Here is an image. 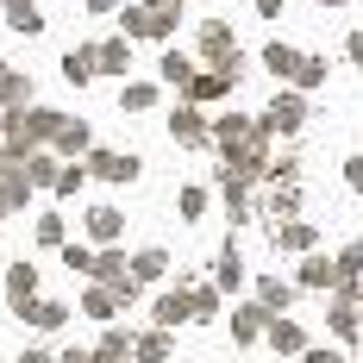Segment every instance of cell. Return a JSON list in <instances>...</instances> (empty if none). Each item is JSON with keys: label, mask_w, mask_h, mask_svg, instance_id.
<instances>
[{"label": "cell", "mask_w": 363, "mask_h": 363, "mask_svg": "<svg viewBox=\"0 0 363 363\" xmlns=\"http://www.w3.org/2000/svg\"><path fill=\"white\" fill-rule=\"evenodd\" d=\"M19 320H26V326H38V332H63V326H69V307H63V301H32Z\"/></svg>", "instance_id": "cell-19"}, {"label": "cell", "mask_w": 363, "mask_h": 363, "mask_svg": "<svg viewBox=\"0 0 363 363\" xmlns=\"http://www.w3.org/2000/svg\"><path fill=\"white\" fill-rule=\"evenodd\" d=\"M6 213H13V207H6V201H0V219H6Z\"/></svg>", "instance_id": "cell-51"}, {"label": "cell", "mask_w": 363, "mask_h": 363, "mask_svg": "<svg viewBox=\"0 0 363 363\" xmlns=\"http://www.w3.org/2000/svg\"><path fill=\"white\" fill-rule=\"evenodd\" d=\"M263 207H269V219H294L301 213V182H276Z\"/></svg>", "instance_id": "cell-27"}, {"label": "cell", "mask_w": 363, "mask_h": 363, "mask_svg": "<svg viewBox=\"0 0 363 363\" xmlns=\"http://www.w3.org/2000/svg\"><path fill=\"white\" fill-rule=\"evenodd\" d=\"M313 238H320V232H313V225H307V219H282V225H276V251H313Z\"/></svg>", "instance_id": "cell-20"}, {"label": "cell", "mask_w": 363, "mask_h": 363, "mask_svg": "<svg viewBox=\"0 0 363 363\" xmlns=\"http://www.w3.org/2000/svg\"><path fill=\"white\" fill-rule=\"evenodd\" d=\"M263 332H269V307H263V301H245V307L232 313V338H238V345H257Z\"/></svg>", "instance_id": "cell-11"}, {"label": "cell", "mask_w": 363, "mask_h": 363, "mask_svg": "<svg viewBox=\"0 0 363 363\" xmlns=\"http://www.w3.org/2000/svg\"><path fill=\"white\" fill-rule=\"evenodd\" d=\"M326 82V57H301V69H294V88L307 94V88H320Z\"/></svg>", "instance_id": "cell-38"}, {"label": "cell", "mask_w": 363, "mask_h": 363, "mask_svg": "<svg viewBox=\"0 0 363 363\" xmlns=\"http://www.w3.org/2000/svg\"><path fill=\"white\" fill-rule=\"evenodd\" d=\"M188 301H194V320H219V289H201V282H188Z\"/></svg>", "instance_id": "cell-36"}, {"label": "cell", "mask_w": 363, "mask_h": 363, "mask_svg": "<svg viewBox=\"0 0 363 363\" xmlns=\"http://www.w3.org/2000/svg\"><path fill=\"white\" fill-rule=\"evenodd\" d=\"M257 301H263L269 313H282V307L294 301V282H276V276H263V282H257Z\"/></svg>", "instance_id": "cell-33"}, {"label": "cell", "mask_w": 363, "mask_h": 363, "mask_svg": "<svg viewBox=\"0 0 363 363\" xmlns=\"http://www.w3.org/2000/svg\"><path fill=\"white\" fill-rule=\"evenodd\" d=\"M169 138H176V145H188V150H207V145H213V125L201 119V107H194V101H182V107L169 113Z\"/></svg>", "instance_id": "cell-5"}, {"label": "cell", "mask_w": 363, "mask_h": 363, "mask_svg": "<svg viewBox=\"0 0 363 363\" xmlns=\"http://www.w3.org/2000/svg\"><path fill=\"white\" fill-rule=\"evenodd\" d=\"M119 6H125V0H88V13H101V19H107V13H119Z\"/></svg>", "instance_id": "cell-45"}, {"label": "cell", "mask_w": 363, "mask_h": 363, "mask_svg": "<svg viewBox=\"0 0 363 363\" xmlns=\"http://www.w3.org/2000/svg\"><path fill=\"white\" fill-rule=\"evenodd\" d=\"M269 132H263V119H245V113H225L213 125V145H219V169H232V176H269V145H263Z\"/></svg>", "instance_id": "cell-1"}, {"label": "cell", "mask_w": 363, "mask_h": 363, "mask_svg": "<svg viewBox=\"0 0 363 363\" xmlns=\"http://www.w3.org/2000/svg\"><path fill=\"white\" fill-rule=\"evenodd\" d=\"M338 282H363V238H351L338 251Z\"/></svg>", "instance_id": "cell-34"}, {"label": "cell", "mask_w": 363, "mask_h": 363, "mask_svg": "<svg viewBox=\"0 0 363 363\" xmlns=\"http://www.w3.org/2000/svg\"><path fill=\"white\" fill-rule=\"evenodd\" d=\"M176 207H182V219H201V213H207V188H182Z\"/></svg>", "instance_id": "cell-39"}, {"label": "cell", "mask_w": 363, "mask_h": 363, "mask_svg": "<svg viewBox=\"0 0 363 363\" xmlns=\"http://www.w3.org/2000/svg\"><path fill=\"white\" fill-rule=\"evenodd\" d=\"M57 363H94V351H63Z\"/></svg>", "instance_id": "cell-47"}, {"label": "cell", "mask_w": 363, "mask_h": 363, "mask_svg": "<svg viewBox=\"0 0 363 363\" xmlns=\"http://www.w3.org/2000/svg\"><path fill=\"white\" fill-rule=\"evenodd\" d=\"M132 276H138L145 289H150V282H163V276H169V257H163V251H138V257H132Z\"/></svg>", "instance_id": "cell-30"}, {"label": "cell", "mask_w": 363, "mask_h": 363, "mask_svg": "<svg viewBox=\"0 0 363 363\" xmlns=\"http://www.w3.org/2000/svg\"><path fill=\"white\" fill-rule=\"evenodd\" d=\"M125 357H132V332L107 326V332H101V345H94V363H125Z\"/></svg>", "instance_id": "cell-23"}, {"label": "cell", "mask_w": 363, "mask_h": 363, "mask_svg": "<svg viewBox=\"0 0 363 363\" xmlns=\"http://www.w3.org/2000/svg\"><path fill=\"white\" fill-rule=\"evenodd\" d=\"M263 69L282 75V82H294V69H301V50H294V44H269V50H263Z\"/></svg>", "instance_id": "cell-29"}, {"label": "cell", "mask_w": 363, "mask_h": 363, "mask_svg": "<svg viewBox=\"0 0 363 363\" xmlns=\"http://www.w3.org/2000/svg\"><path fill=\"white\" fill-rule=\"evenodd\" d=\"M113 19H119L125 38H169L182 26V0H132V6H119Z\"/></svg>", "instance_id": "cell-3"}, {"label": "cell", "mask_w": 363, "mask_h": 363, "mask_svg": "<svg viewBox=\"0 0 363 363\" xmlns=\"http://www.w3.org/2000/svg\"><path fill=\"white\" fill-rule=\"evenodd\" d=\"M32 301H38V269H32V263H13V269H6V307L26 313Z\"/></svg>", "instance_id": "cell-8"}, {"label": "cell", "mask_w": 363, "mask_h": 363, "mask_svg": "<svg viewBox=\"0 0 363 363\" xmlns=\"http://www.w3.org/2000/svg\"><path fill=\"white\" fill-rule=\"evenodd\" d=\"M82 182H88V169H82V163H69V169L57 176V194H82Z\"/></svg>", "instance_id": "cell-40"}, {"label": "cell", "mask_w": 363, "mask_h": 363, "mask_svg": "<svg viewBox=\"0 0 363 363\" xmlns=\"http://www.w3.org/2000/svg\"><path fill=\"white\" fill-rule=\"evenodd\" d=\"M57 125H63V113H57V107H32V101H26V107H13V113H0V138L13 145L19 163H26L32 150L50 145V138H57Z\"/></svg>", "instance_id": "cell-2"}, {"label": "cell", "mask_w": 363, "mask_h": 363, "mask_svg": "<svg viewBox=\"0 0 363 363\" xmlns=\"http://www.w3.org/2000/svg\"><path fill=\"white\" fill-rule=\"evenodd\" d=\"M345 57H351V63H363V32H351V38H345Z\"/></svg>", "instance_id": "cell-44"}, {"label": "cell", "mask_w": 363, "mask_h": 363, "mask_svg": "<svg viewBox=\"0 0 363 363\" xmlns=\"http://www.w3.org/2000/svg\"><path fill=\"white\" fill-rule=\"evenodd\" d=\"M94 63H101V75H125V69H132V38H125V32L101 38V44H94Z\"/></svg>", "instance_id": "cell-12"}, {"label": "cell", "mask_w": 363, "mask_h": 363, "mask_svg": "<svg viewBox=\"0 0 363 363\" xmlns=\"http://www.w3.org/2000/svg\"><path fill=\"white\" fill-rule=\"evenodd\" d=\"M150 320H157V326H182V320H194V301H188V289L176 282V294H157Z\"/></svg>", "instance_id": "cell-15"}, {"label": "cell", "mask_w": 363, "mask_h": 363, "mask_svg": "<svg viewBox=\"0 0 363 363\" xmlns=\"http://www.w3.org/2000/svg\"><path fill=\"white\" fill-rule=\"evenodd\" d=\"M238 282H245V257L225 245V251L213 257V289H238Z\"/></svg>", "instance_id": "cell-28"}, {"label": "cell", "mask_w": 363, "mask_h": 363, "mask_svg": "<svg viewBox=\"0 0 363 363\" xmlns=\"http://www.w3.org/2000/svg\"><path fill=\"white\" fill-rule=\"evenodd\" d=\"M345 182H351V188L363 194V157H351V163H345Z\"/></svg>", "instance_id": "cell-43"}, {"label": "cell", "mask_w": 363, "mask_h": 363, "mask_svg": "<svg viewBox=\"0 0 363 363\" xmlns=\"http://www.w3.org/2000/svg\"><path fill=\"white\" fill-rule=\"evenodd\" d=\"M138 169H145V163H138L132 150H94V157H88V176H101V182H138Z\"/></svg>", "instance_id": "cell-6"}, {"label": "cell", "mask_w": 363, "mask_h": 363, "mask_svg": "<svg viewBox=\"0 0 363 363\" xmlns=\"http://www.w3.org/2000/svg\"><path fill=\"white\" fill-rule=\"evenodd\" d=\"M50 150H57V157H82V150H88V125L63 113V125H57V138H50Z\"/></svg>", "instance_id": "cell-22"}, {"label": "cell", "mask_w": 363, "mask_h": 363, "mask_svg": "<svg viewBox=\"0 0 363 363\" xmlns=\"http://www.w3.org/2000/svg\"><path fill=\"white\" fill-rule=\"evenodd\" d=\"M32 194H38V188H32V176H26V163H13V169L0 176V201H6L13 213H19V207H26Z\"/></svg>", "instance_id": "cell-21"}, {"label": "cell", "mask_w": 363, "mask_h": 363, "mask_svg": "<svg viewBox=\"0 0 363 363\" xmlns=\"http://www.w3.org/2000/svg\"><path fill=\"white\" fill-rule=\"evenodd\" d=\"M0 13H6V26L19 38H38L44 32V13H38V0H0Z\"/></svg>", "instance_id": "cell-16"}, {"label": "cell", "mask_w": 363, "mask_h": 363, "mask_svg": "<svg viewBox=\"0 0 363 363\" xmlns=\"http://www.w3.org/2000/svg\"><path fill=\"white\" fill-rule=\"evenodd\" d=\"M88 282H107V289L132 282V263H125V251H119V245H101V251H94V276H88Z\"/></svg>", "instance_id": "cell-10"}, {"label": "cell", "mask_w": 363, "mask_h": 363, "mask_svg": "<svg viewBox=\"0 0 363 363\" xmlns=\"http://www.w3.org/2000/svg\"><path fill=\"white\" fill-rule=\"evenodd\" d=\"M13 163H19V157H13V145H6V138H0V176H6V169H13Z\"/></svg>", "instance_id": "cell-46"}, {"label": "cell", "mask_w": 363, "mask_h": 363, "mask_svg": "<svg viewBox=\"0 0 363 363\" xmlns=\"http://www.w3.org/2000/svg\"><path fill=\"white\" fill-rule=\"evenodd\" d=\"M320 6H345V0H320Z\"/></svg>", "instance_id": "cell-50"}, {"label": "cell", "mask_w": 363, "mask_h": 363, "mask_svg": "<svg viewBox=\"0 0 363 363\" xmlns=\"http://www.w3.org/2000/svg\"><path fill=\"white\" fill-rule=\"evenodd\" d=\"M257 13H263V19H276V13H282V0H257Z\"/></svg>", "instance_id": "cell-48"}, {"label": "cell", "mask_w": 363, "mask_h": 363, "mask_svg": "<svg viewBox=\"0 0 363 363\" xmlns=\"http://www.w3.org/2000/svg\"><path fill=\"white\" fill-rule=\"evenodd\" d=\"M157 75H163L169 88H188V82H194V63H188L182 50H163V63H157Z\"/></svg>", "instance_id": "cell-31"}, {"label": "cell", "mask_w": 363, "mask_h": 363, "mask_svg": "<svg viewBox=\"0 0 363 363\" xmlns=\"http://www.w3.org/2000/svg\"><path fill=\"white\" fill-rule=\"evenodd\" d=\"M201 57H207V63H232V57H238V44H232V26H225V19H207V26H201Z\"/></svg>", "instance_id": "cell-9"}, {"label": "cell", "mask_w": 363, "mask_h": 363, "mask_svg": "<svg viewBox=\"0 0 363 363\" xmlns=\"http://www.w3.org/2000/svg\"><path fill=\"white\" fill-rule=\"evenodd\" d=\"M269 345H276V357H301L313 338H307V326L301 320H282V313H269V332H263Z\"/></svg>", "instance_id": "cell-7"}, {"label": "cell", "mask_w": 363, "mask_h": 363, "mask_svg": "<svg viewBox=\"0 0 363 363\" xmlns=\"http://www.w3.org/2000/svg\"><path fill=\"white\" fill-rule=\"evenodd\" d=\"M0 69H13V63H6V57H0Z\"/></svg>", "instance_id": "cell-52"}, {"label": "cell", "mask_w": 363, "mask_h": 363, "mask_svg": "<svg viewBox=\"0 0 363 363\" xmlns=\"http://www.w3.org/2000/svg\"><path fill=\"white\" fill-rule=\"evenodd\" d=\"M19 363H57V357H44V351H26V357H19Z\"/></svg>", "instance_id": "cell-49"}, {"label": "cell", "mask_w": 363, "mask_h": 363, "mask_svg": "<svg viewBox=\"0 0 363 363\" xmlns=\"http://www.w3.org/2000/svg\"><path fill=\"white\" fill-rule=\"evenodd\" d=\"M119 107H125V113H150V107H157V82H125Z\"/></svg>", "instance_id": "cell-32"}, {"label": "cell", "mask_w": 363, "mask_h": 363, "mask_svg": "<svg viewBox=\"0 0 363 363\" xmlns=\"http://www.w3.org/2000/svg\"><path fill=\"white\" fill-rule=\"evenodd\" d=\"M119 232H125V213L119 207H88V238L94 245H119Z\"/></svg>", "instance_id": "cell-18"}, {"label": "cell", "mask_w": 363, "mask_h": 363, "mask_svg": "<svg viewBox=\"0 0 363 363\" xmlns=\"http://www.w3.org/2000/svg\"><path fill=\"white\" fill-rule=\"evenodd\" d=\"M38 245H50V251H63V245H69V225H63L57 213H44V219H38Z\"/></svg>", "instance_id": "cell-37"}, {"label": "cell", "mask_w": 363, "mask_h": 363, "mask_svg": "<svg viewBox=\"0 0 363 363\" xmlns=\"http://www.w3.org/2000/svg\"><path fill=\"white\" fill-rule=\"evenodd\" d=\"M294 289H338V257L326 263V257L307 251V257H301V276H294Z\"/></svg>", "instance_id": "cell-14"}, {"label": "cell", "mask_w": 363, "mask_h": 363, "mask_svg": "<svg viewBox=\"0 0 363 363\" xmlns=\"http://www.w3.org/2000/svg\"><path fill=\"white\" fill-rule=\"evenodd\" d=\"M269 182H301V163H294V157H276V163H269Z\"/></svg>", "instance_id": "cell-42"}, {"label": "cell", "mask_w": 363, "mask_h": 363, "mask_svg": "<svg viewBox=\"0 0 363 363\" xmlns=\"http://www.w3.org/2000/svg\"><path fill=\"white\" fill-rule=\"evenodd\" d=\"M169 326H150V332H132V357L138 363H169Z\"/></svg>", "instance_id": "cell-13"}, {"label": "cell", "mask_w": 363, "mask_h": 363, "mask_svg": "<svg viewBox=\"0 0 363 363\" xmlns=\"http://www.w3.org/2000/svg\"><path fill=\"white\" fill-rule=\"evenodd\" d=\"M26 101H32V75H19V69H0V113L26 107Z\"/></svg>", "instance_id": "cell-24"}, {"label": "cell", "mask_w": 363, "mask_h": 363, "mask_svg": "<svg viewBox=\"0 0 363 363\" xmlns=\"http://www.w3.org/2000/svg\"><path fill=\"white\" fill-rule=\"evenodd\" d=\"M63 269H75V276H94V245H63Z\"/></svg>", "instance_id": "cell-35"}, {"label": "cell", "mask_w": 363, "mask_h": 363, "mask_svg": "<svg viewBox=\"0 0 363 363\" xmlns=\"http://www.w3.org/2000/svg\"><path fill=\"white\" fill-rule=\"evenodd\" d=\"M26 176H32V188H57V176H63L57 150H32V157H26Z\"/></svg>", "instance_id": "cell-26"}, {"label": "cell", "mask_w": 363, "mask_h": 363, "mask_svg": "<svg viewBox=\"0 0 363 363\" xmlns=\"http://www.w3.org/2000/svg\"><path fill=\"white\" fill-rule=\"evenodd\" d=\"M301 363H345V351H338V345H307Z\"/></svg>", "instance_id": "cell-41"}, {"label": "cell", "mask_w": 363, "mask_h": 363, "mask_svg": "<svg viewBox=\"0 0 363 363\" xmlns=\"http://www.w3.org/2000/svg\"><path fill=\"white\" fill-rule=\"evenodd\" d=\"M301 125H307V94H301V88L276 94V101H269V113H263V132H282V138H294Z\"/></svg>", "instance_id": "cell-4"}, {"label": "cell", "mask_w": 363, "mask_h": 363, "mask_svg": "<svg viewBox=\"0 0 363 363\" xmlns=\"http://www.w3.org/2000/svg\"><path fill=\"white\" fill-rule=\"evenodd\" d=\"M94 75H101V63H94V44H75L69 57H63V82H69V88H88Z\"/></svg>", "instance_id": "cell-17"}, {"label": "cell", "mask_w": 363, "mask_h": 363, "mask_svg": "<svg viewBox=\"0 0 363 363\" xmlns=\"http://www.w3.org/2000/svg\"><path fill=\"white\" fill-rule=\"evenodd\" d=\"M82 313H88V320H113V313H119V294H113L107 282H88V294H82Z\"/></svg>", "instance_id": "cell-25"}]
</instances>
